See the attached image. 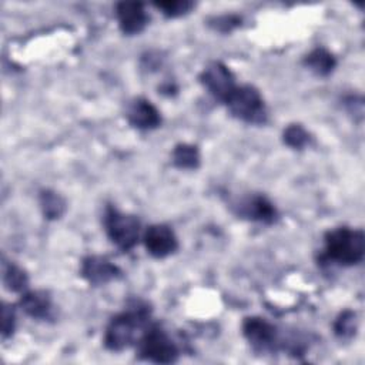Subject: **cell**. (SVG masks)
I'll use <instances>...</instances> for the list:
<instances>
[{
    "label": "cell",
    "instance_id": "cell-1",
    "mask_svg": "<svg viewBox=\"0 0 365 365\" xmlns=\"http://www.w3.org/2000/svg\"><path fill=\"white\" fill-rule=\"evenodd\" d=\"M150 325V309L145 305L134 307L113 317L104 332V346L120 352L138 342Z\"/></svg>",
    "mask_w": 365,
    "mask_h": 365
},
{
    "label": "cell",
    "instance_id": "cell-2",
    "mask_svg": "<svg viewBox=\"0 0 365 365\" xmlns=\"http://www.w3.org/2000/svg\"><path fill=\"white\" fill-rule=\"evenodd\" d=\"M365 235L361 230L339 227L324 237V250L319 261L339 267H351L364 259Z\"/></svg>",
    "mask_w": 365,
    "mask_h": 365
},
{
    "label": "cell",
    "instance_id": "cell-3",
    "mask_svg": "<svg viewBox=\"0 0 365 365\" xmlns=\"http://www.w3.org/2000/svg\"><path fill=\"white\" fill-rule=\"evenodd\" d=\"M228 111L238 120L248 124H264L268 113L261 93L250 86H237L224 103Z\"/></svg>",
    "mask_w": 365,
    "mask_h": 365
},
{
    "label": "cell",
    "instance_id": "cell-4",
    "mask_svg": "<svg viewBox=\"0 0 365 365\" xmlns=\"http://www.w3.org/2000/svg\"><path fill=\"white\" fill-rule=\"evenodd\" d=\"M137 354L150 362L171 364L178 358V348L158 324H150L137 342Z\"/></svg>",
    "mask_w": 365,
    "mask_h": 365
},
{
    "label": "cell",
    "instance_id": "cell-5",
    "mask_svg": "<svg viewBox=\"0 0 365 365\" xmlns=\"http://www.w3.org/2000/svg\"><path fill=\"white\" fill-rule=\"evenodd\" d=\"M104 230L108 240L121 251L133 250L140 238V221L130 214L108 207L104 214Z\"/></svg>",
    "mask_w": 365,
    "mask_h": 365
},
{
    "label": "cell",
    "instance_id": "cell-6",
    "mask_svg": "<svg viewBox=\"0 0 365 365\" xmlns=\"http://www.w3.org/2000/svg\"><path fill=\"white\" fill-rule=\"evenodd\" d=\"M200 83L215 100L221 103H225L237 87L232 71L221 61L208 63L200 74Z\"/></svg>",
    "mask_w": 365,
    "mask_h": 365
},
{
    "label": "cell",
    "instance_id": "cell-7",
    "mask_svg": "<svg viewBox=\"0 0 365 365\" xmlns=\"http://www.w3.org/2000/svg\"><path fill=\"white\" fill-rule=\"evenodd\" d=\"M242 335L258 352L275 351L279 344L277 327L261 317L245 318L242 321Z\"/></svg>",
    "mask_w": 365,
    "mask_h": 365
},
{
    "label": "cell",
    "instance_id": "cell-8",
    "mask_svg": "<svg viewBox=\"0 0 365 365\" xmlns=\"http://www.w3.org/2000/svg\"><path fill=\"white\" fill-rule=\"evenodd\" d=\"M237 215L241 218L261 222V224H272L278 217V211L275 205L261 194H252L241 198L234 205Z\"/></svg>",
    "mask_w": 365,
    "mask_h": 365
},
{
    "label": "cell",
    "instance_id": "cell-9",
    "mask_svg": "<svg viewBox=\"0 0 365 365\" xmlns=\"http://www.w3.org/2000/svg\"><path fill=\"white\" fill-rule=\"evenodd\" d=\"M147 252L154 258H165L177 251L178 240L174 231L165 224L150 225L143 237Z\"/></svg>",
    "mask_w": 365,
    "mask_h": 365
},
{
    "label": "cell",
    "instance_id": "cell-10",
    "mask_svg": "<svg viewBox=\"0 0 365 365\" xmlns=\"http://www.w3.org/2000/svg\"><path fill=\"white\" fill-rule=\"evenodd\" d=\"M80 274L90 285H104L120 278L121 269L106 257L88 255L81 261Z\"/></svg>",
    "mask_w": 365,
    "mask_h": 365
},
{
    "label": "cell",
    "instance_id": "cell-11",
    "mask_svg": "<svg viewBox=\"0 0 365 365\" xmlns=\"http://www.w3.org/2000/svg\"><path fill=\"white\" fill-rule=\"evenodd\" d=\"M115 16L120 30L127 36L141 33L147 23L148 14L145 6L141 1H120L115 4Z\"/></svg>",
    "mask_w": 365,
    "mask_h": 365
},
{
    "label": "cell",
    "instance_id": "cell-12",
    "mask_svg": "<svg viewBox=\"0 0 365 365\" xmlns=\"http://www.w3.org/2000/svg\"><path fill=\"white\" fill-rule=\"evenodd\" d=\"M128 123L138 130H154L161 124V114L158 108L147 98H134L125 110Z\"/></svg>",
    "mask_w": 365,
    "mask_h": 365
},
{
    "label": "cell",
    "instance_id": "cell-13",
    "mask_svg": "<svg viewBox=\"0 0 365 365\" xmlns=\"http://www.w3.org/2000/svg\"><path fill=\"white\" fill-rule=\"evenodd\" d=\"M19 307L33 319H50L53 315V301L47 291H26L19 299Z\"/></svg>",
    "mask_w": 365,
    "mask_h": 365
},
{
    "label": "cell",
    "instance_id": "cell-14",
    "mask_svg": "<svg viewBox=\"0 0 365 365\" xmlns=\"http://www.w3.org/2000/svg\"><path fill=\"white\" fill-rule=\"evenodd\" d=\"M305 67H308L314 74L325 77L331 74L336 66V60L331 51L324 47H317L311 50L304 58Z\"/></svg>",
    "mask_w": 365,
    "mask_h": 365
},
{
    "label": "cell",
    "instance_id": "cell-15",
    "mask_svg": "<svg viewBox=\"0 0 365 365\" xmlns=\"http://www.w3.org/2000/svg\"><path fill=\"white\" fill-rule=\"evenodd\" d=\"M173 164L181 170H195L200 165V151L194 144H177L171 153Z\"/></svg>",
    "mask_w": 365,
    "mask_h": 365
},
{
    "label": "cell",
    "instance_id": "cell-16",
    "mask_svg": "<svg viewBox=\"0 0 365 365\" xmlns=\"http://www.w3.org/2000/svg\"><path fill=\"white\" fill-rule=\"evenodd\" d=\"M3 284L10 292H26L29 287V277L23 268L14 262H3Z\"/></svg>",
    "mask_w": 365,
    "mask_h": 365
},
{
    "label": "cell",
    "instance_id": "cell-17",
    "mask_svg": "<svg viewBox=\"0 0 365 365\" xmlns=\"http://www.w3.org/2000/svg\"><path fill=\"white\" fill-rule=\"evenodd\" d=\"M40 208L47 220H57L66 211V201L53 190H43L40 192Z\"/></svg>",
    "mask_w": 365,
    "mask_h": 365
},
{
    "label": "cell",
    "instance_id": "cell-18",
    "mask_svg": "<svg viewBox=\"0 0 365 365\" xmlns=\"http://www.w3.org/2000/svg\"><path fill=\"white\" fill-rule=\"evenodd\" d=\"M356 328H358L356 314L351 309L342 311L334 322V332L341 339H351L355 335Z\"/></svg>",
    "mask_w": 365,
    "mask_h": 365
},
{
    "label": "cell",
    "instance_id": "cell-19",
    "mask_svg": "<svg viewBox=\"0 0 365 365\" xmlns=\"http://www.w3.org/2000/svg\"><path fill=\"white\" fill-rule=\"evenodd\" d=\"M284 143L294 148V150H302L309 144V134L301 124H289L284 133H282Z\"/></svg>",
    "mask_w": 365,
    "mask_h": 365
},
{
    "label": "cell",
    "instance_id": "cell-20",
    "mask_svg": "<svg viewBox=\"0 0 365 365\" xmlns=\"http://www.w3.org/2000/svg\"><path fill=\"white\" fill-rule=\"evenodd\" d=\"M154 6L165 17L175 19V17L187 14L194 7V3L187 1V0H167V1H155Z\"/></svg>",
    "mask_w": 365,
    "mask_h": 365
},
{
    "label": "cell",
    "instance_id": "cell-21",
    "mask_svg": "<svg viewBox=\"0 0 365 365\" xmlns=\"http://www.w3.org/2000/svg\"><path fill=\"white\" fill-rule=\"evenodd\" d=\"M241 17L240 16H235V14H224V16H217V17H212L208 24L217 30V31H221V33H230L234 29H237L238 26H241Z\"/></svg>",
    "mask_w": 365,
    "mask_h": 365
},
{
    "label": "cell",
    "instance_id": "cell-22",
    "mask_svg": "<svg viewBox=\"0 0 365 365\" xmlns=\"http://www.w3.org/2000/svg\"><path fill=\"white\" fill-rule=\"evenodd\" d=\"M16 328V314L14 308L10 304H3L1 308V336L7 339L13 335Z\"/></svg>",
    "mask_w": 365,
    "mask_h": 365
}]
</instances>
